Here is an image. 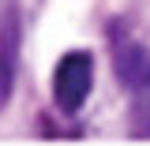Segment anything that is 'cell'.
Here are the masks:
<instances>
[{"label":"cell","mask_w":150,"mask_h":146,"mask_svg":"<svg viewBox=\"0 0 150 146\" xmlns=\"http://www.w3.org/2000/svg\"><path fill=\"white\" fill-rule=\"evenodd\" d=\"M90 86H94V56L75 49V53L60 56L53 71V97L64 112H75L86 97H90Z\"/></svg>","instance_id":"cell-1"},{"label":"cell","mask_w":150,"mask_h":146,"mask_svg":"<svg viewBox=\"0 0 150 146\" xmlns=\"http://www.w3.org/2000/svg\"><path fill=\"white\" fill-rule=\"evenodd\" d=\"M112 71L131 94H150V53L139 41H120L112 53Z\"/></svg>","instance_id":"cell-2"},{"label":"cell","mask_w":150,"mask_h":146,"mask_svg":"<svg viewBox=\"0 0 150 146\" xmlns=\"http://www.w3.org/2000/svg\"><path fill=\"white\" fill-rule=\"evenodd\" d=\"M15 64H19V15L15 8L0 23V109L15 90Z\"/></svg>","instance_id":"cell-3"}]
</instances>
